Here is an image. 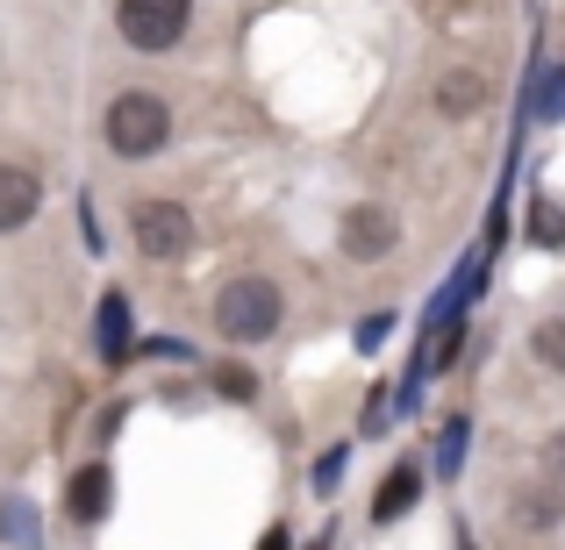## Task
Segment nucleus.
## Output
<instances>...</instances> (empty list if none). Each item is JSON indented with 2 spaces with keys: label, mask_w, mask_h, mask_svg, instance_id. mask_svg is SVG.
<instances>
[{
  "label": "nucleus",
  "mask_w": 565,
  "mask_h": 550,
  "mask_svg": "<svg viewBox=\"0 0 565 550\" xmlns=\"http://www.w3.org/2000/svg\"><path fill=\"white\" fill-rule=\"evenodd\" d=\"M36 201H43L36 172L29 165H0V229H22V222L36 215Z\"/></svg>",
  "instance_id": "obj_8"
},
{
  "label": "nucleus",
  "mask_w": 565,
  "mask_h": 550,
  "mask_svg": "<svg viewBox=\"0 0 565 550\" xmlns=\"http://www.w3.org/2000/svg\"><path fill=\"white\" fill-rule=\"evenodd\" d=\"M258 550H287V529H265V543Z\"/></svg>",
  "instance_id": "obj_19"
},
{
  "label": "nucleus",
  "mask_w": 565,
  "mask_h": 550,
  "mask_svg": "<svg viewBox=\"0 0 565 550\" xmlns=\"http://www.w3.org/2000/svg\"><path fill=\"white\" fill-rule=\"evenodd\" d=\"M108 500H115L108 465H79V472H72V486H65V515H72V522H100Z\"/></svg>",
  "instance_id": "obj_7"
},
{
  "label": "nucleus",
  "mask_w": 565,
  "mask_h": 550,
  "mask_svg": "<svg viewBox=\"0 0 565 550\" xmlns=\"http://www.w3.org/2000/svg\"><path fill=\"white\" fill-rule=\"evenodd\" d=\"M100 129H108L115 158H151V151H166V137H172V108L158 94H115Z\"/></svg>",
  "instance_id": "obj_1"
},
{
  "label": "nucleus",
  "mask_w": 565,
  "mask_h": 550,
  "mask_svg": "<svg viewBox=\"0 0 565 550\" xmlns=\"http://www.w3.org/2000/svg\"><path fill=\"white\" fill-rule=\"evenodd\" d=\"M544 479H552V486H565V436L552 443V451H544Z\"/></svg>",
  "instance_id": "obj_18"
},
{
  "label": "nucleus",
  "mask_w": 565,
  "mask_h": 550,
  "mask_svg": "<svg viewBox=\"0 0 565 550\" xmlns=\"http://www.w3.org/2000/svg\"><path fill=\"white\" fill-rule=\"evenodd\" d=\"M129 351V293H100V358L122 365Z\"/></svg>",
  "instance_id": "obj_9"
},
{
  "label": "nucleus",
  "mask_w": 565,
  "mask_h": 550,
  "mask_svg": "<svg viewBox=\"0 0 565 550\" xmlns=\"http://www.w3.org/2000/svg\"><path fill=\"white\" fill-rule=\"evenodd\" d=\"M509 515H515L523 529H552V522H558V494H530V500L515 494V500H509Z\"/></svg>",
  "instance_id": "obj_12"
},
{
  "label": "nucleus",
  "mask_w": 565,
  "mask_h": 550,
  "mask_svg": "<svg viewBox=\"0 0 565 550\" xmlns=\"http://www.w3.org/2000/svg\"><path fill=\"white\" fill-rule=\"evenodd\" d=\"M466 443H472V422H466V414H458V422H444V443H437V472H444V479L458 472V457H466Z\"/></svg>",
  "instance_id": "obj_13"
},
{
  "label": "nucleus",
  "mask_w": 565,
  "mask_h": 550,
  "mask_svg": "<svg viewBox=\"0 0 565 550\" xmlns=\"http://www.w3.org/2000/svg\"><path fill=\"white\" fill-rule=\"evenodd\" d=\"M530 115H537V122H558V115H565V65L544 72V86L530 94Z\"/></svg>",
  "instance_id": "obj_11"
},
{
  "label": "nucleus",
  "mask_w": 565,
  "mask_h": 550,
  "mask_svg": "<svg viewBox=\"0 0 565 550\" xmlns=\"http://www.w3.org/2000/svg\"><path fill=\"white\" fill-rule=\"evenodd\" d=\"M530 236H537L544 250H558V244H565V215H558V201H537V207H530Z\"/></svg>",
  "instance_id": "obj_14"
},
{
  "label": "nucleus",
  "mask_w": 565,
  "mask_h": 550,
  "mask_svg": "<svg viewBox=\"0 0 565 550\" xmlns=\"http://www.w3.org/2000/svg\"><path fill=\"white\" fill-rule=\"evenodd\" d=\"M186 22H193V0H122L115 8V29L137 51H172L186 36Z\"/></svg>",
  "instance_id": "obj_3"
},
{
  "label": "nucleus",
  "mask_w": 565,
  "mask_h": 550,
  "mask_svg": "<svg viewBox=\"0 0 565 550\" xmlns=\"http://www.w3.org/2000/svg\"><path fill=\"white\" fill-rule=\"evenodd\" d=\"M423 486H429V479H423V465H415V457H401V465L380 479V494H373V522H401V515L423 500Z\"/></svg>",
  "instance_id": "obj_6"
},
{
  "label": "nucleus",
  "mask_w": 565,
  "mask_h": 550,
  "mask_svg": "<svg viewBox=\"0 0 565 550\" xmlns=\"http://www.w3.org/2000/svg\"><path fill=\"white\" fill-rule=\"evenodd\" d=\"M279 287L273 279H230L215 301V330L230 336V344H265V336L279 330Z\"/></svg>",
  "instance_id": "obj_2"
},
{
  "label": "nucleus",
  "mask_w": 565,
  "mask_h": 550,
  "mask_svg": "<svg viewBox=\"0 0 565 550\" xmlns=\"http://www.w3.org/2000/svg\"><path fill=\"white\" fill-rule=\"evenodd\" d=\"M0 537H14V550H36V515H29L22 500H14V508L0 515Z\"/></svg>",
  "instance_id": "obj_15"
},
{
  "label": "nucleus",
  "mask_w": 565,
  "mask_h": 550,
  "mask_svg": "<svg viewBox=\"0 0 565 550\" xmlns=\"http://www.w3.org/2000/svg\"><path fill=\"white\" fill-rule=\"evenodd\" d=\"M487 100V79L480 72H444V86H437V108L444 115H472Z\"/></svg>",
  "instance_id": "obj_10"
},
{
  "label": "nucleus",
  "mask_w": 565,
  "mask_h": 550,
  "mask_svg": "<svg viewBox=\"0 0 565 550\" xmlns=\"http://www.w3.org/2000/svg\"><path fill=\"white\" fill-rule=\"evenodd\" d=\"M466 550H472V543H466Z\"/></svg>",
  "instance_id": "obj_20"
},
{
  "label": "nucleus",
  "mask_w": 565,
  "mask_h": 550,
  "mask_svg": "<svg viewBox=\"0 0 565 550\" xmlns=\"http://www.w3.org/2000/svg\"><path fill=\"white\" fill-rule=\"evenodd\" d=\"M215 386H222V393H230V400H250V393H258V379H250V371H244V365H230V371H215Z\"/></svg>",
  "instance_id": "obj_17"
},
{
  "label": "nucleus",
  "mask_w": 565,
  "mask_h": 550,
  "mask_svg": "<svg viewBox=\"0 0 565 550\" xmlns=\"http://www.w3.org/2000/svg\"><path fill=\"white\" fill-rule=\"evenodd\" d=\"M537 365L565 371V322H544V330H537Z\"/></svg>",
  "instance_id": "obj_16"
},
{
  "label": "nucleus",
  "mask_w": 565,
  "mask_h": 550,
  "mask_svg": "<svg viewBox=\"0 0 565 550\" xmlns=\"http://www.w3.org/2000/svg\"><path fill=\"white\" fill-rule=\"evenodd\" d=\"M129 229H137L143 258H186L193 250V215L180 201H137L129 207Z\"/></svg>",
  "instance_id": "obj_4"
},
{
  "label": "nucleus",
  "mask_w": 565,
  "mask_h": 550,
  "mask_svg": "<svg viewBox=\"0 0 565 550\" xmlns=\"http://www.w3.org/2000/svg\"><path fill=\"white\" fill-rule=\"evenodd\" d=\"M394 244H401V222H394V207L365 201V207H351V215H344V250H351L359 265H380Z\"/></svg>",
  "instance_id": "obj_5"
}]
</instances>
